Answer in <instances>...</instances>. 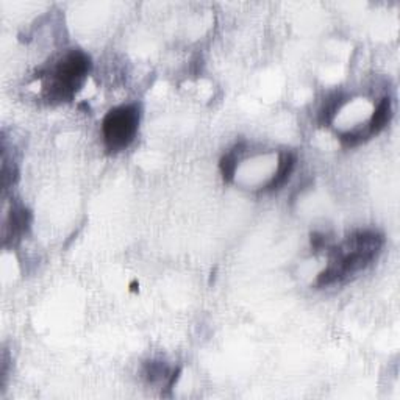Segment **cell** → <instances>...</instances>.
<instances>
[{"label": "cell", "instance_id": "277c9868", "mask_svg": "<svg viewBox=\"0 0 400 400\" xmlns=\"http://www.w3.org/2000/svg\"><path fill=\"white\" fill-rule=\"evenodd\" d=\"M297 164V155L291 152V150H285V152L280 153L279 157V168H277L275 174L271 177V180L266 183L263 191L272 192L283 188L290 180V177L292 175L294 169H296Z\"/></svg>", "mask_w": 400, "mask_h": 400}, {"label": "cell", "instance_id": "52a82bcc", "mask_svg": "<svg viewBox=\"0 0 400 400\" xmlns=\"http://www.w3.org/2000/svg\"><path fill=\"white\" fill-rule=\"evenodd\" d=\"M347 102V97L342 92H335L325 100L322 108L319 110V122L322 125L332 124V121L335 119L338 111H340Z\"/></svg>", "mask_w": 400, "mask_h": 400}, {"label": "cell", "instance_id": "ba28073f", "mask_svg": "<svg viewBox=\"0 0 400 400\" xmlns=\"http://www.w3.org/2000/svg\"><path fill=\"white\" fill-rule=\"evenodd\" d=\"M244 146H246L244 142L236 144L230 152H227L224 157L221 158L219 169L225 182H232L233 177H235V172L238 168V160H240V155L244 152Z\"/></svg>", "mask_w": 400, "mask_h": 400}, {"label": "cell", "instance_id": "8992f818", "mask_svg": "<svg viewBox=\"0 0 400 400\" xmlns=\"http://www.w3.org/2000/svg\"><path fill=\"white\" fill-rule=\"evenodd\" d=\"M30 221H32V214L30 211L27 210L22 205H14L13 210L10 213V230H11V236L18 238L21 235L29 230L30 227Z\"/></svg>", "mask_w": 400, "mask_h": 400}, {"label": "cell", "instance_id": "5b68a950", "mask_svg": "<svg viewBox=\"0 0 400 400\" xmlns=\"http://www.w3.org/2000/svg\"><path fill=\"white\" fill-rule=\"evenodd\" d=\"M392 118V105H391V99L390 97H383L377 108L372 113L369 124L366 127V133L368 136H374L377 133H380L385 127L390 124V121Z\"/></svg>", "mask_w": 400, "mask_h": 400}, {"label": "cell", "instance_id": "3957f363", "mask_svg": "<svg viewBox=\"0 0 400 400\" xmlns=\"http://www.w3.org/2000/svg\"><path fill=\"white\" fill-rule=\"evenodd\" d=\"M141 121V107L138 103H125L111 108L102 121V136L107 150L122 152L135 141Z\"/></svg>", "mask_w": 400, "mask_h": 400}, {"label": "cell", "instance_id": "30bf717a", "mask_svg": "<svg viewBox=\"0 0 400 400\" xmlns=\"http://www.w3.org/2000/svg\"><path fill=\"white\" fill-rule=\"evenodd\" d=\"M311 246L314 250H321L325 247V236L321 235V233H313L311 235Z\"/></svg>", "mask_w": 400, "mask_h": 400}, {"label": "cell", "instance_id": "7a4b0ae2", "mask_svg": "<svg viewBox=\"0 0 400 400\" xmlns=\"http://www.w3.org/2000/svg\"><path fill=\"white\" fill-rule=\"evenodd\" d=\"M91 58L83 50H71L50 71L46 94L53 102H69L91 71Z\"/></svg>", "mask_w": 400, "mask_h": 400}, {"label": "cell", "instance_id": "9c48e42d", "mask_svg": "<svg viewBox=\"0 0 400 400\" xmlns=\"http://www.w3.org/2000/svg\"><path fill=\"white\" fill-rule=\"evenodd\" d=\"M144 374H146L150 383H155L163 379H171L172 372H169V369L166 368V364L161 363V361H149L146 364V369H144Z\"/></svg>", "mask_w": 400, "mask_h": 400}, {"label": "cell", "instance_id": "6da1fadb", "mask_svg": "<svg viewBox=\"0 0 400 400\" xmlns=\"http://www.w3.org/2000/svg\"><path fill=\"white\" fill-rule=\"evenodd\" d=\"M383 242L385 238L375 230H358L352 233L340 247L332 249L330 263L318 275L316 286L325 288L335 285L366 269L379 255Z\"/></svg>", "mask_w": 400, "mask_h": 400}]
</instances>
